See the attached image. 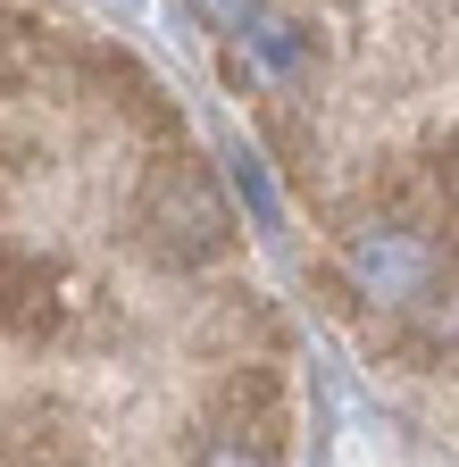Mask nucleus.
Instances as JSON below:
<instances>
[{
	"label": "nucleus",
	"instance_id": "423d86ee",
	"mask_svg": "<svg viewBox=\"0 0 459 467\" xmlns=\"http://www.w3.org/2000/svg\"><path fill=\"white\" fill-rule=\"evenodd\" d=\"M184 9H193V17H201V26H209V34L225 42V34H243L251 17H267L276 0H184Z\"/></svg>",
	"mask_w": 459,
	"mask_h": 467
},
{
	"label": "nucleus",
	"instance_id": "f257e3e1",
	"mask_svg": "<svg viewBox=\"0 0 459 467\" xmlns=\"http://www.w3.org/2000/svg\"><path fill=\"white\" fill-rule=\"evenodd\" d=\"M342 284H351V301H368L376 317H418L443 301L451 284V243L434 209H418L410 192H392L368 225H351V243H342Z\"/></svg>",
	"mask_w": 459,
	"mask_h": 467
},
{
	"label": "nucleus",
	"instance_id": "f03ea898",
	"mask_svg": "<svg viewBox=\"0 0 459 467\" xmlns=\"http://www.w3.org/2000/svg\"><path fill=\"white\" fill-rule=\"evenodd\" d=\"M134 234H142V251L159 267H217L235 251V209H225L217 175L201 159L167 150L142 175V192H134Z\"/></svg>",
	"mask_w": 459,
	"mask_h": 467
},
{
	"label": "nucleus",
	"instance_id": "20e7f679",
	"mask_svg": "<svg viewBox=\"0 0 459 467\" xmlns=\"http://www.w3.org/2000/svg\"><path fill=\"white\" fill-rule=\"evenodd\" d=\"M59 317H68L59 275H50L42 259H26V251L0 243V334L34 342V334H59Z\"/></svg>",
	"mask_w": 459,
	"mask_h": 467
},
{
	"label": "nucleus",
	"instance_id": "39448f33",
	"mask_svg": "<svg viewBox=\"0 0 459 467\" xmlns=\"http://www.w3.org/2000/svg\"><path fill=\"white\" fill-rule=\"evenodd\" d=\"M193 467H276V451H267V442H251V434H235V426H225V434H209V442L193 451Z\"/></svg>",
	"mask_w": 459,
	"mask_h": 467
},
{
	"label": "nucleus",
	"instance_id": "7ed1b4c3",
	"mask_svg": "<svg viewBox=\"0 0 459 467\" xmlns=\"http://www.w3.org/2000/svg\"><path fill=\"white\" fill-rule=\"evenodd\" d=\"M318 67H326V42H318V26L301 9H284V0L267 17H251L243 34L217 42V76L235 84L243 100H293Z\"/></svg>",
	"mask_w": 459,
	"mask_h": 467
}]
</instances>
